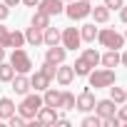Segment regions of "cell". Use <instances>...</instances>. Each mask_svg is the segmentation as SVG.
Listing matches in <instances>:
<instances>
[{"label": "cell", "instance_id": "6da1fadb", "mask_svg": "<svg viewBox=\"0 0 127 127\" xmlns=\"http://www.w3.org/2000/svg\"><path fill=\"white\" fill-rule=\"evenodd\" d=\"M87 80H90V87H95V90H100V87H110V85L117 82L112 67H105V70H90Z\"/></svg>", "mask_w": 127, "mask_h": 127}, {"label": "cell", "instance_id": "7a4b0ae2", "mask_svg": "<svg viewBox=\"0 0 127 127\" xmlns=\"http://www.w3.org/2000/svg\"><path fill=\"white\" fill-rule=\"evenodd\" d=\"M45 102H42V97L35 92V95H25L23 97V102L18 105V115H23L25 120H35V115H37V110L42 107Z\"/></svg>", "mask_w": 127, "mask_h": 127}, {"label": "cell", "instance_id": "3957f363", "mask_svg": "<svg viewBox=\"0 0 127 127\" xmlns=\"http://www.w3.org/2000/svg\"><path fill=\"white\" fill-rule=\"evenodd\" d=\"M97 40H100V45L107 47V50H120V47H125V35L115 32L112 28H102V30H97Z\"/></svg>", "mask_w": 127, "mask_h": 127}, {"label": "cell", "instance_id": "277c9868", "mask_svg": "<svg viewBox=\"0 0 127 127\" xmlns=\"http://www.w3.org/2000/svg\"><path fill=\"white\" fill-rule=\"evenodd\" d=\"M72 23L75 20H85L90 13H92V3H87V0H70V5L62 10Z\"/></svg>", "mask_w": 127, "mask_h": 127}, {"label": "cell", "instance_id": "5b68a950", "mask_svg": "<svg viewBox=\"0 0 127 127\" xmlns=\"http://www.w3.org/2000/svg\"><path fill=\"white\" fill-rule=\"evenodd\" d=\"M10 65L15 67V72L28 75V72L32 70V60H30V55H28L23 47H15V50H13V55H10Z\"/></svg>", "mask_w": 127, "mask_h": 127}, {"label": "cell", "instance_id": "8992f818", "mask_svg": "<svg viewBox=\"0 0 127 127\" xmlns=\"http://www.w3.org/2000/svg\"><path fill=\"white\" fill-rule=\"evenodd\" d=\"M60 42H62V47H65V50H77L80 42H82L80 28H65V30L60 32Z\"/></svg>", "mask_w": 127, "mask_h": 127}, {"label": "cell", "instance_id": "52a82bcc", "mask_svg": "<svg viewBox=\"0 0 127 127\" xmlns=\"http://www.w3.org/2000/svg\"><path fill=\"white\" fill-rule=\"evenodd\" d=\"M75 107H77L80 112H92V110H95V95H92L90 87L82 90V92L75 97Z\"/></svg>", "mask_w": 127, "mask_h": 127}, {"label": "cell", "instance_id": "ba28073f", "mask_svg": "<svg viewBox=\"0 0 127 127\" xmlns=\"http://www.w3.org/2000/svg\"><path fill=\"white\" fill-rule=\"evenodd\" d=\"M55 80L62 85V87H67L72 80H75V67L72 65H65V62H62V65H57V72H55Z\"/></svg>", "mask_w": 127, "mask_h": 127}, {"label": "cell", "instance_id": "9c48e42d", "mask_svg": "<svg viewBox=\"0 0 127 127\" xmlns=\"http://www.w3.org/2000/svg\"><path fill=\"white\" fill-rule=\"evenodd\" d=\"M65 55H67V50H65V47H60V45H47L45 62H52V65H62V62H65Z\"/></svg>", "mask_w": 127, "mask_h": 127}, {"label": "cell", "instance_id": "30bf717a", "mask_svg": "<svg viewBox=\"0 0 127 127\" xmlns=\"http://www.w3.org/2000/svg\"><path fill=\"white\" fill-rule=\"evenodd\" d=\"M50 82H52V77L45 75L42 70H37L35 75H30V87H35V92H45L50 87Z\"/></svg>", "mask_w": 127, "mask_h": 127}, {"label": "cell", "instance_id": "8fae6325", "mask_svg": "<svg viewBox=\"0 0 127 127\" xmlns=\"http://www.w3.org/2000/svg\"><path fill=\"white\" fill-rule=\"evenodd\" d=\"M37 10H42V13H47L52 18V15H60L62 10H65V5H62V0H40Z\"/></svg>", "mask_w": 127, "mask_h": 127}, {"label": "cell", "instance_id": "7c38bea8", "mask_svg": "<svg viewBox=\"0 0 127 127\" xmlns=\"http://www.w3.org/2000/svg\"><path fill=\"white\" fill-rule=\"evenodd\" d=\"M35 120H37V125H55V122H57V112H55V107L42 105V107L37 110Z\"/></svg>", "mask_w": 127, "mask_h": 127}, {"label": "cell", "instance_id": "4fadbf2b", "mask_svg": "<svg viewBox=\"0 0 127 127\" xmlns=\"http://www.w3.org/2000/svg\"><path fill=\"white\" fill-rule=\"evenodd\" d=\"M10 82H13V90H15V95H28V90H30V77H28V75H23V72H15V77H13Z\"/></svg>", "mask_w": 127, "mask_h": 127}, {"label": "cell", "instance_id": "5bb4252c", "mask_svg": "<svg viewBox=\"0 0 127 127\" xmlns=\"http://www.w3.org/2000/svg\"><path fill=\"white\" fill-rule=\"evenodd\" d=\"M95 112L100 117H110L117 112V102L115 100H100V102H95Z\"/></svg>", "mask_w": 127, "mask_h": 127}, {"label": "cell", "instance_id": "9a60e30c", "mask_svg": "<svg viewBox=\"0 0 127 127\" xmlns=\"http://www.w3.org/2000/svg\"><path fill=\"white\" fill-rule=\"evenodd\" d=\"M42 45H60V30L52 28V25H47L42 30Z\"/></svg>", "mask_w": 127, "mask_h": 127}, {"label": "cell", "instance_id": "2e32d148", "mask_svg": "<svg viewBox=\"0 0 127 127\" xmlns=\"http://www.w3.org/2000/svg\"><path fill=\"white\" fill-rule=\"evenodd\" d=\"M100 62L105 67H117L120 65V50H107L105 55H100Z\"/></svg>", "mask_w": 127, "mask_h": 127}, {"label": "cell", "instance_id": "e0dca14e", "mask_svg": "<svg viewBox=\"0 0 127 127\" xmlns=\"http://www.w3.org/2000/svg\"><path fill=\"white\" fill-rule=\"evenodd\" d=\"M25 42H30V45H42V30L40 28H35V25H30L28 28V32H25Z\"/></svg>", "mask_w": 127, "mask_h": 127}, {"label": "cell", "instance_id": "ac0fdd59", "mask_svg": "<svg viewBox=\"0 0 127 127\" xmlns=\"http://www.w3.org/2000/svg\"><path fill=\"white\" fill-rule=\"evenodd\" d=\"M25 45V32H18V30H10L8 32V42H5V47H23Z\"/></svg>", "mask_w": 127, "mask_h": 127}, {"label": "cell", "instance_id": "d6986e66", "mask_svg": "<svg viewBox=\"0 0 127 127\" xmlns=\"http://www.w3.org/2000/svg\"><path fill=\"white\" fill-rule=\"evenodd\" d=\"M72 67H75V75H77V77H87V75H90V70H92V65H90L85 57H77Z\"/></svg>", "mask_w": 127, "mask_h": 127}, {"label": "cell", "instance_id": "ffe728a7", "mask_svg": "<svg viewBox=\"0 0 127 127\" xmlns=\"http://www.w3.org/2000/svg\"><path fill=\"white\" fill-rule=\"evenodd\" d=\"M90 15L95 18V23H107V20H110V8H107V5H95Z\"/></svg>", "mask_w": 127, "mask_h": 127}, {"label": "cell", "instance_id": "44dd1931", "mask_svg": "<svg viewBox=\"0 0 127 127\" xmlns=\"http://www.w3.org/2000/svg\"><path fill=\"white\" fill-rule=\"evenodd\" d=\"M30 25H35V28H40V30H45V28L50 25V15H47V13H42V10H35V15H32V20H30Z\"/></svg>", "mask_w": 127, "mask_h": 127}, {"label": "cell", "instance_id": "7402d4cb", "mask_svg": "<svg viewBox=\"0 0 127 127\" xmlns=\"http://www.w3.org/2000/svg\"><path fill=\"white\" fill-rule=\"evenodd\" d=\"M80 37H82L85 42H95V37H97V28H95V23L82 25V28H80Z\"/></svg>", "mask_w": 127, "mask_h": 127}, {"label": "cell", "instance_id": "603a6c76", "mask_svg": "<svg viewBox=\"0 0 127 127\" xmlns=\"http://www.w3.org/2000/svg\"><path fill=\"white\" fill-rule=\"evenodd\" d=\"M57 107H62V110H75V95L72 92H60V100H57Z\"/></svg>", "mask_w": 127, "mask_h": 127}, {"label": "cell", "instance_id": "cb8c5ba5", "mask_svg": "<svg viewBox=\"0 0 127 127\" xmlns=\"http://www.w3.org/2000/svg\"><path fill=\"white\" fill-rule=\"evenodd\" d=\"M13 77H15V67L3 60V62H0V82H10Z\"/></svg>", "mask_w": 127, "mask_h": 127}, {"label": "cell", "instance_id": "d4e9b609", "mask_svg": "<svg viewBox=\"0 0 127 127\" xmlns=\"http://www.w3.org/2000/svg\"><path fill=\"white\" fill-rule=\"evenodd\" d=\"M13 112H15V102L10 97H0V115H3V120H8Z\"/></svg>", "mask_w": 127, "mask_h": 127}, {"label": "cell", "instance_id": "484cf974", "mask_svg": "<svg viewBox=\"0 0 127 127\" xmlns=\"http://www.w3.org/2000/svg\"><path fill=\"white\" fill-rule=\"evenodd\" d=\"M57 100H60V92H57V90H52V87H47V90H45V95H42V102H45L47 107H57Z\"/></svg>", "mask_w": 127, "mask_h": 127}, {"label": "cell", "instance_id": "4316f807", "mask_svg": "<svg viewBox=\"0 0 127 127\" xmlns=\"http://www.w3.org/2000/svg\"><path fill=\"white\" fill-rule=\"evenodd\" d=\"M82 57H85V60L90 62V65H92V67H95V65H100V52H97L95 47H87V50L82 52Z\"/></svg>", "mask_w": 127, "mask_h": 127}, {"label": "cell", "instance_id": "83f0119b", "mask_svg": "<svg viewBox=\"0 0 127 127\" xmlns=\"http://www.w3.org/2000/svg\"><path fill=\"white\" fill-rule=\"evenodd\" d=\"M125 95H127V92H125L122 87H115V85H110V100H115L117 105H122V102H125Z\"/></svg>", "mask_w": 127, "mask_h": 127}, {"label": "cell", "instance_id": "f1b7e54d", "mask_svg": "<svg viewBox=\"0 0 127 127\" xmlns=\"http://www.w3.org/2000/svg\"><path fill=\"white\" fill-rule=\"evenodd\" d=\"M8 122H10V127H23V125H25L28 120H25L23 115H15V112H13V115L8 117Z\"/></svg>", "mask_w": 127, "mask_h": 127}, {"label": "cell", "instance_id": "f546056e", "mask_svg": "<svg viewBox=\"0 0 127 127\" xmlns=\"http://www.w3.org/2000/svg\"><path fill=\"white\" fill-rule=\"evenodd\" d=\"M100 122H102V120H100V115H95V117H92V115H87V117L82 120V127H100Z\"/></svg>", "mask_w": 127, "mask_h": 127}, {"label": "cell", "instance_id": "4dcf8cb0", "mask_svg": "<svg viewBox=\"0 0 127 127\" xmlns=\"http://www.w3.org/2000/svg\"><path fill=\"white\" fill-rule=\"evenodd\" d=\"M42 72H45V75H50V77H55L57 65H52V62H42Z\"/></svg>", "mask_w": 127, "mask_h": 127}, {"label": "cell", "instance_id": "1f68e13d", "mask_svg": "<svg viewBox=\"0 0 127 127\" xmlns=\"http://www.w3.org/2000/svg\"><path fill=\"white\" fill-rule=\"evenodd\" d=\"M115 115H117V120H120V122H125V125H127V102H122V107H120Z\"/></svg>", "mask_w": 127, "mask_h": 127}, {"label": "cell", "instance_id": "d6a6232c", "mask_svg": "<svg viewBox=\"0 0 127 127\" xmlns=\"http://www.w3.org/2000/svg\"><path fill=\"white\" fill-rule=\"evenodd\" d=\"M105 5H107L110 10H120V8L125 5V0H105Z\"/></svg>", "mask_w": 127, "mask_h": 127}, {"label": "cell", "instance_id": "836d02e7", "mask_svg": "<svg viewBox=\"0 0 127 127\" xmlns=\"http://www.w3.org/2000/svg\"><path fill=\"white\" fill-rule=\"evenodd\" d=\"M8 32H10V30H8L5 25H0V45H3V47H5V42H8Z\"/></svg>", "mask_w": 127, "mask_h": 127}, {"label": "cell", "instance_id": "e575fe53", "mask_svg": "<svg viewBox=\"0 0 127 127\" xmlns=\"http://www.w3.org/2000/svg\"><path fill=\"white\" fill-rule=\"evenodd\" d=\"M8 15H10V8H8L5 3H0V23H3V20H5Z\"/></svg>", "mask_w": 127, "mask_h": 127}, {"label": "cell", "instance_id": "d590c367", "mask_svg": "<svg viewBox=\"0 0 127 127\" xmlns=\"http://www.w3.org/2000/svg\"><path fill=\"white\" fill-rule=\"evenodd\" d=\"M120 20L127 25V5H122V8H120Z\"/></svg>", "mask_w": 127, "mask_h": 127}, {"label": "cell", "instance_id": "8d00e7d4", "mask_svg": "<svg viewBox=\"0 0 127 127\" xmlns=\"http://www.w3.org/2000/svg\"><path fill=\"white\" fill-rule=\"evenodd\" d=\"M3 3H5V5H8V8H15V5H18V3H23V0H3Z\"/></svg>", "mask_w": 127, "mask_h": 127}, {"label": "cell", "instance_id": "74e56055", "mask_svg": "<svg viewBox=\"0 0 127 127\" xmlns=\"http://www.w3.org/2000/svg\"><path fill=\"white\" fill-rule=\"evenodd\" d=\"M23 3H25L28 8H37V3H40V0H23Z\"/></svg>", "mask_w": 127, "mask_h": 127}, {"label": "cell", "instance_id": "f35d334b", "mask_svg": "<svg viewBox=\"0 0 127 127\" xmlns=\"http://www.w3.org/2000/svg\"><path fill=\"white\" fill-rule=\"evenodd\" d=\"M120 62H122V65H125V67H127V50H125V52H122V55H120Z\"/></svg>", "mask_w": 127, "mask_h": 127}, {"label": "cell", "instance_id": "ab89813d", "mask_svg": "<svg viewBox=\"0 0 127 127\" xmlns=\"http://www.w3.org/2000/svg\"><path fill=\"white\" fill-rule=\"evenodd\" d=\"M3 60H5V47L0 45V62H3Z\"/></svg>", "mask_w": 127, "mask_h": 127}, {"label": "cell", "instance_id": "60d3db41", "mask_svg": "<svg viewBox=\"0 0 127 127\" xmlns=\"http://www.w3.org/2000/svg\"><path fill=\"white\" fill-rule=\"evenodd\" d=\"M125 40H127V30H125Z\"/></svg>", "mask_w": 127, "mask_h": 127}, {"label": "cell", "instance_id": "b9f144b4", "mask_svg": "<svg viewBox=\"0 0 127 127\" xmlns=\"http://www.w3.org/2000/svg\"><path fill=\"white\" fill-rule=\"evenodd\" d=\"M125 102H127V95H125Z\"/></svg>", "mask_w": 127, "mask_h": 127}, {"label": "cell", "instance_id": "7bdbcfd3", "mask_svg": "<svg viewBox=\"0 0 127 127\" xmlns=\"http://www.w3.org/2000/svg\"><path fill=\"white\" fill-rule=\"evenodd\" d=\"M0 120H3V115H0Z\"/></svg>", "mask_w": 127, "mask_h": 127}, {"label": "cell", "instance_id": "ee69618b", "mask_svg": "<svg viewBox=\"0 0 127 127\" xmlns=\"http://www.w3.org/2000/svg\"><path fill=\"white\" fill-rule=\"evenodd\" d=\"M87 3H92V0H87Z\"/></svg>", "mask_w": 127, "mask_h": 127}, {"label": "cell", "instance_id": "f6af8a7d", "mask_svg": "<svg viewBox=\"0 0 127 127\" xmlns=\"http://www.w3.org/2000/svg\"><path fill=\"white\" fill-rule=\"evenodd\" d=\"M67 3H70V0H67Z\"/></svg>", "mask_w": 127, "mask_h": 127}]
</instances>
